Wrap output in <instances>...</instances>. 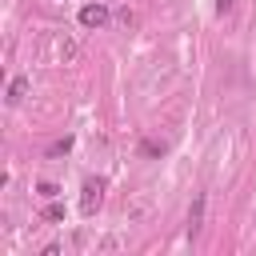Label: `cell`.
Returning a JSON list of instances; mask_svg holds the SVG:
<instances>
[{
  "label": "cell",
  "instance_id": "cell-1",
  "mask_svg": "<svg viewBox=\"0 0 256 256\" xmlns=\"http://www.w3.org/2000/svg\"><path fill=\"white\" fill-rule=\"evenodd\" d=\"M100 200H104V180H88V184H84V196H80V212L92 216V212L100 208Z\"/></svg>",
  "mask_w": 256,
  "mask_h": 256
},
{
  "label": "cell",
  "instance_id": "cell-5",
  "mask_svg": "<svg viewBox=\"0 0 256 256\" xmlns=\"http://www.w3.org/2000/svg\"><path fill=\"white\" fill-rule=\"evenodd\" d=\"M68 148H72V136H64V140H56V144L48 148V156H64Z\"/></svg>",
  "mask_w": 256,
  "mask_h": 256
},
{
  "label": "cell",
  "instance_id": "cell-2",
  "mask_svg": "<svg viewBox=\"0 0 256 256\" xmlns=\"http://www.w3.org/2000/svg\"><path fill=\"white\" fill-rule=\"evenodd\" d=\"M108 16H112V12H108L104 4H84V8H80V24H84V28H104Z\"/></svg>",
  "mask_w": 256,
  "mask_h": 256
},
{
  "label": "cell",
  "instance_id": "cell-8",
  "mask_svg": "<svg viewBox=\"0 0 256 256\" xmlns=\"http://www.w3.org/2000/svg\"><path fill=\"white\" fill-rule=\"evenodd\" d=\"M232 8V0H216V12H228Z\"/></svg>",
  "mask_w": 256,
  "mask_h": 256
},
{
  "label": "cell",
  "instance_id": "cell-3",
  "mask_svg": "<svg viewBox=\"0 0 256 256\" xmlns=\"http://www.w3.org/2000/svg\"><path fill=\"white\" fill-rule=\"evenodd\" d=\"M28 96V76H16L12 84H8V104H20Z\"/></svg>",
  "mask_w": 256,
  "mask_h": 256
},
{
  "label": "cell",
  "instance_id": "cell-6",
  "mask_svg": "<svg viewBox=\"0 0 256 256\" xmlns=\"http://www.w3.org/2000/svg\"><path fill=\"white\" fill-rule=\"evenodd\" d=\"M44 220H64V204H56V200H52V204L44 208Z\"/></svg>",
  "mask_w": 256,
  "mask_h": 256
},
{
  "label": "cell",
  "instance_id": "cell-4",
  "mask_svg": "<svg viewBox=\"0 0 256 256\" xmlns=\"http://www.w3.org/2000/svg\"><path fill=\"white\" fill-rule=\"evenodd\" d=\"M200 212H204V196H200V200L192 204V216H188V232H192V236L200 232Z\"/></svg>",
  "mask_w": 256,
  "mask_h": 256
},
{
  "label": "cell",
  "instance_id": "cell-7",
  "mask_svg": "<svg viewBox=\"0 0 256 256\" xmlns=\"http://www.w3.org/2000/svg\"><path fill=\"white\" fill-rule=\"evenodd\" d=\"M36 192H40V196H44V200H52V196H56V192H60V188H56V184H48V180H44V184H40V188H36Z\"/></svg>",
  "mask_w": 256,
  "mask_h": 256
}]
</instances>
